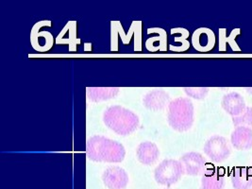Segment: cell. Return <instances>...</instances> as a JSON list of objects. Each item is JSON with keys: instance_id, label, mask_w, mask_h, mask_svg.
Here are the masks:
<instances>
[{"instance_id": "1", "label": "cell", "mask_w": 252, "mask_h": 189, "mask_svg": "<svg viewBox=\"0 0 252 189\" xmlns=\"http://www.w3.org/2000/svg\"><path fill=\"white\" fill-rule=\"evenodd\" d=\"M86 155L94 162L120 163L125 159L126 150L119 142L94 135L87 140Z\"/></svg>"}, {"instance_id": "2", "label": "cell", "mask_w": 252, "mask_h": 189, "mask_svg": "<svg viewBox=\"0 0 252 189\" xmlns=\"http://www.w3.org/2000/svg\"><path fill=\"white\" fill-rule=\"evenodd\" d=\"M104 124L119 135H128L136 130L139 125L137 115L124 107H109L103 114Z\"/></svg>"}, {"instance_id": "3", "label": "cell", "mask_w": 252, "mask_h": 189, "mask_svg": "<svg viewBox=\"0 0 252 189\" xmlns=\"http://www.w3.org/2000/svg\"><path fill=\"white\" fill-rule=\"evenodd\" d=\"M194 105L187 97H178L168 105V123L177 131L190 130L194 124Z\"/></svg>"}, {"instance_id": "4", "label": "cell", "mask_w": 252, "mask_h": 189, "mask_svg": "<svg viewBox=\"0 0 252 189\" xmlns=\"http://www.w3.org/2000/svg\"><path fill=\"white\" fill-rule=\"evenodd\" d=\"M184 173V165L181 161L167 159L163 160L156 167L154 177L158 184L171 187L182 178Z\"/></svg>"}, {"instance_id": "5", "label": "cell", "mask_w": 252, "mask_h": 189, "mask_svg": "<svg viewBox=\"0 0 252 189\" xmlns=\"http://www.w3.org/2000/svg\"><path fill=\"white\" fill-rule=\"evenodd\" d=\"M50 20H42L35 23L31 31V45L38 52H46L50 50L55 43V39L49 32H40L44 27H51Z\"/></svg>"}, {"instance_id": "6", "label": "cell", "mask_w": 252, "mask_h": 189, "mask_svg": "<svg viewBox=\"0 0 252 189\" xmlns=\"http://www.w3.org/2000/svg\"><path fill=\"white\" fill-rule=\"evenodd\" d=\"M204 153L215 163H220L228 159L230 155V146L225 137L220 135L212 136L204 145Z\"/></svg>"}, {"instance_id": "7", "label": "cell", "mask_w": 252, "mask_h": 189, "mask_svg": "<svg viewBox=\"0 0 252 189\" xmlns=\"http://www.w3.org/2000/svg\"><path fill=\"white\" fill-rule=\"evenodd\" d=\"M142 28V21H132L127 32H125L123 26L120 21H111V51H118V37H121V41L124 45H128L132 36L134 37L138 30Z\"/></svg>"}, {"instance_id": "8", "label": "cell", "mask_w": 252, "mask_h": 189, "mask_svg": "<svg viewBox=\"0 0 252 189\" xmlns=\"http://www.w3.org/2000/svg\"><path fill=\"white\" fill-rule=\"evenodd\" d=\"M78 22L76 20H70L61 32L58 34L55 43L57 45H67L70 52L77 51L78 46L81 43V40L78 38Z\"/></svg>"}, {"instance_id": "9", "label": "cell", "mask_w": 252, "mask_h": 189, "mask_svg": "<svg viewBox=\"0 0 252 189\" xmlns=\"http://www.w3.org/2000/svg\"><path fill=\"white\" fill-rule=\"evenodd\" d=\"M191 42L196 51L205 53L215 47L216 35L211 29L201 27L194 32Z\"/></svg>"}, {"instance_id": "10", "label": "cell", "mask_w": 252, "mask_h": 189, "mask_svg": "<svg viewBox=\"0 0 252 189\" xmlns=\"http://www.w3.org/2000/svg\"><path fill=\"white\" fill-rule=\"evenodd\" d=\"M102 181L109 189H124L128 184V175L119 166H110L104 171Z\"/></svg>"}, {"instance_id": "11", "label": "cell", "mask_w": 252, "mask_h": 189, "mask_svg": "<svg viewBox=\"0 0 252 189\" xmlns=\"http://www.w3.org/2000/svg\"><path fill=\"white\" fill-rule=\"evenodd\" d=\"M181 163L184 165V173L190 176L200 174L206 165V159L198 153L191 152L184 154L181 158Z\"/></svg>"}, {"instance_id": "12", "label": "cell", "mask_w": 252, "mask_h": 189, "mask_svg": "<svg viewBox=\"0 0 252 189\" xmlns=\"http://www.w3.org/2000/svg\"><path fill=\"white\" fill-rule=\"evenodd\" d=\"M170 95L164 90L155 89L149 92L143 99L144 106L150 111H160L170 103Z\"/></svg>"}, {"instance_id": "13", "label": "cell", "mask_w": 252, "mask_h": 189, "mask_svg": "<svg viewBox=\"0 0 252 189\" xmlns=\"http://www.w3.org/2000/svg\"><path fill=\"white\" fill-rule=\"evenodd\" d=\"M222 108L232 118L241 115L247 108L245 98L237 92H231L225 94L221 101Z\"/></svg>"}, {"instance_id": "14", "label": "cell", "mask_w": 252, "mask_h": 189, "mask_svg": "<svg viewBox=\"0 0 252 189\" xmlns=\"http://www.w3.org/2000/svg\"><path fill=\"white\" fill-rule=\"evenodd\" d=\"M233 148L239 151H248L252 148V129L251 127H236L230 136Z\"/></svg>"}, {"instance_id": "15", "label": "cell", "mask_w": 252, "mask_h": 189, "mask_svg": "<svg viewBox=\"0 0 252 189\" xmlns=\"http://www.w3.org/2000/svg\"><path fill=\"white\" fill-rule=\"evenodd\" d=\"M148 34H151V33H157L159 35L153 36L150 37L147 41H146V48L150 51V52H157V51H160V52H164L167 50V33L166 32L159 28H149L147 31Z\"/></svg>"}, {"instance_id": "16", "label": "cell", "mask_w": 252, "mask_h": 189, "mask_svg": "<svg viewBox=\"0 0 252 189\" xmlns=\"http://www.w3.org/2000/svg\"><path fill=\"white\" fill-rule=\"evenodd\" d=\"M137 158L143 165H150L154 164L159 158L160 151L157 145L153 142H143L137 148Z\"/></svg>"}, {"instance_id": "17", "label": "cell", "mask_w": 252, "mask_h": 189, "mask_svg": "<svg viewBox=\"0 0 252 189\" xmlns=\"http://www.w3.org/2000/svg\"><path fill=\"white\" fill-rule=\"evenodd\" d=\"M119 92V87H88L86 89V95L93 102H100L114 98Z\"/></svg>"}, {"instance_id": "18", "label": "cell", "mask_w": 252, "mask_h": 189, "mask_svg": "<svg viewBox=\"0 0 252 189\" xmlns=\"http://www.w3.org/2000/svg\"><path fill=\"white\" fill-rule=\"evenodd\" d=\"M231 183L235 189H252V167H237L231 175Z\"/></svg>"}, {"instance_id": "19", "label": "cell", "mask_w": 252, "mask_h": 189, "mask_svg": "<svg viewBox=\"0 0 252 189\" xmlns=\"http://www.w3.org/2000/svg\"><path fill=\"white\" fill-rule=\"evenodd\" d=\"M218 33H219L218 34L219 35V46H218L219 51H226L227 45H229L230 48L232 49V51L240 52V47L236 42V37L241 33V30L239 28L232 30L229 36H227V30L225 28L219 29Z\"/></svg>"}, {"instance_id": "20", "label": "cell", "mask_w": 252, "mask_h": 189, "mask_svg": "<svg viewBox=\"0 0 252 189\" xmlns=\"http://www.w3.org/2000/svg\"><path fill=\"white\" fill-rule=\"evenodd\" d=\"M225 178L218 171H208L201 181L202 189H224Z\"/></svg>"}, {"instance_id": "21", "label": "cell", "mask_w": 252, "mask_h": 189, "mask_svg": "<svg viewBox=\"0 0 252 189\" xmlns=\"http://www.w3.org/2000/svg\"><path fill=\"white\" fill-rule=\"evenodd\" d=\"M177 33H180V34H182V35L175 37L174 41L177 42V43H181L182 46H181V47H176V46L171 45V46L169 47V49H170L171 51H173V52H184V51L188 50L189 47H190V45H191L190 42L187 40V38L190 35L189 31H187L186 29L182 28V27H180V28H175V29L171 30V34L174 35V34H177Z\"/></svg>"}, {"instance_id": "22", "label": "cell", "mask_w": 252, "mask_h": 189, "mask_svg": "<svg viewBox=\"0 0 252 189\" xmlns=\"http://www.w3.org/2000/svg\"><path fill=\"white\" fill-rule=\"evenodd\" d=\"M233 125L236 127L246 126V127H252V108L247 107L246 110L237 117L232 118Z\"/></svg>"}, {"instance_id": "23", "label": "cell", "mask_w": 252, "mask_h": 189, "mask_svg": "<svg viewBox=\"0 0 252 189\" xmlns=\"http://www.w3.org/2000/svg\"><path fill=\"white\" fill-rule=\"evenodd\" d=\"M208 87H184V91L190 97L195 99H203L209 93Z\"/></svg>"}, {"instance_id": "24", "label": "cell", "mask_w": 252, "mask_h": 189, "mask_svg": "<svg viewBox=\"0 0 252 189\" xmlns=\"http://www.w3.org/2000/svg\"><path fill=\"white\" fill-rule=\"evenodd\" d=\"M247 91H248L250 94H252V88H247Z\"/></svg>"}, {"instance_id": "25", "label": "cell", "mask_w": 252, "mask_h": 189, "mask_svg": "<svg viewBox=\"0 0 252 189\" xmlns=\"http://www.w3.org/2000/svg\"></svg>"}]
</instances>
